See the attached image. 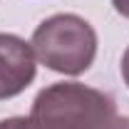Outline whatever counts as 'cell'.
Listing matches in <instances>:
<instances>
[{"mask_svg":"<svg viewBox=\"0 0 129 129\" xmlns=\"http://www.w3.org/2000/svg\"><path fill=\"white\" fill-rule=\"evenodd\" d=\"M30 114L55 129H129V117L119 114L112 97L82 82H55L40 89Z\"/></svg>","mask_w":129,"mask_h":129,"instance_id":"cell-1","label":"cell"},{"mask_svg":"<svg viewBox=\"0 0 129 129\" xmlns=\"http://www.w3.org/2000/svg\"><path fill=\"white\" fill-rule=\"evenodd\" d=\"M32 52L37 62L60 75H82L97 57V32L80 15L60 13L42 20L32 32Z\"/></svg>","mask_w":129,"mask_h":129,"instance_id":"cell-2","label":"cell"},{"mask_svg":"<svg viewBox=\"0 0 129 129\" xmlns=\"http://www.w3.org/2000/svg\"><path fill=\"white\" fill-rule=\"evenodd\" d=\"M37 75V57L22 37L0 32V99L25 92Z\"/></svg>","mask_w":129,"mask_h":129,"instance_id":"cell-3","label":"cell"},{"mask_svg":"<svg viewBox=\"0 0 129 129\" xmlns=\"http://www.w3.org/2000/svg\"><path fill=\"white\" fill-rule=\"evenodd\" d=\"M0 129H55V127H50L47 122L27 114V117H8V119H3Z\"/></svg>","mask_w":129,"mask_h":129,"instance_id":"cell-4","label":"cell"},{"mask_svg":"<svg viewBox=\"0 0 129 129\" xmlns=\"http://www.w3.org/2000/svg\"><path fill=\"white\" fill-rule=\"evenodd\" d=\"M112 5H114V10H117L122 17L129 20V0H112Z\"/></svg>","mask_w":129,"mask_h":129,"instance_id":"cell-5","label":"cell"},{"mask_svg":"<svg viewBox=\"0 0 129 129\" xmlns=\"http://www.w3.org/2000/svg\"><path fill=\"white\" fill-rule=\"evenodd\" d=\"M122 77H124V84L129 87V47L122 55Z\"/></svg>","mask_w":129,"mask_h":129,"instance_id":"cell-6","label":"cell"}]
</instances>
